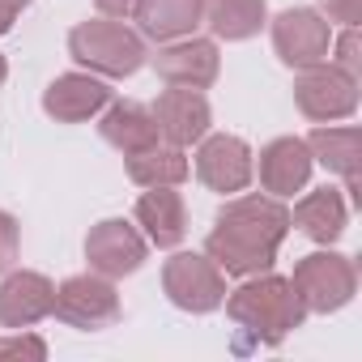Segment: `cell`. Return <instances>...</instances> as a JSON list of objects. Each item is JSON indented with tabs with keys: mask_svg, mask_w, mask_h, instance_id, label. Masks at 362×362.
<instances>
[{
	"mask_svg": "<svg viewBox=\"0 0 362 362\" xmlns=\"http://www.w3.org/2000/svg\"><path fill=\"white\" fill-rule=\"evenodd\" d=\"M286 235H290V209L281 205V197H235L214 218L205 256L230 277L269 273Z\"/></svg>",
	"mask_w": 362,
	"mask_h": 362,
	"instance_id": "1",
	"label": "cell"
},
{
	"mask_svg": "<svg viewBox=\"0 0 362 362\" xmlns=\"http://www.w3.org/2000/svg\"><path fill=\"white\" fill-rule=\"evenodd\" d=\"M222 303L235 324V354L277 349L307 320V307H303L298 290L290 286V277H273V273H252Z\"/></svg>",
	"mask_w": 362,
	"mask_h": 362,
	"instance_id": "2",
	"label": "cell"
},
{
	"mask_svg": "<svg viewBox=\"0 0 362 362\" xmlns=\"http://www.w3.org/2000/svg\"><path fill=\"white\" fill-rule=\"evenodd\" d=\"M69 56L81 69H90L94 77H132L149 60L145 35L132 30V26H124L119 18H94V22L73 26Z\"/></svg>",
	"mask_w": 362,
	"mask_h": 362,
	"instance_id": "3",
	"label": "cell"
},
{
	"mask_svg": "<svg viewBox=\"0 0 362 362\" xmlns=\"http://www.w3.org/2000/svg\"><path fill=\"white\" fill-rule=\"evenodd\" d=\"M290 286L298 290L307 315H328V311H341L354 290H358V273H354V260L349 256H337V252H311L294 264V277Z\"/></svg>",
	"mask_w": 362,
	"mask_h": 362,
	"instance_id": "4",
	"label": "cell"
},
{
	"mask_svg": "<svg viewBox=\"0 0 362 362\" xmlns=\"http://www.w3.org/2000/svg\"><path fill=\"white\" fill-rule=\"evenodd\" d=\"M162 290H166V298L179 311L205 315V311L222 307V298H226V273L209 256H201V252H175L162 264Z\"/></svg>",
	"mask_w": 362,
	"mask_h": 362,
	"instance_id": "5",
	"label": "cell"
},
{
	"mask_svg": "<svg viewBox=\"0 0 362 362\" xmlns=\"http://www.w3.org/2000/svg\"><path fill=\"white\" fill-rule=\"evenodd\" d=\"M294 103L307 119H345L358 111V77L337 69L332 60L324 64H311V69H298V81H294Z\"/></svg>",
	"mask_w": 362,
	"mask_h": 362,
	"instance_id": "6",
	"label": "cell"
},
{
	"mask_svg": "<svg viewBox=\"0 0 362 362\" xmlns=\"http://www.w3.org/2000/svg\"><path fill=\"white\" fill-rule=\"evenodd\" d=\"M52 315L64 320L69 328L98 332V328H111L119 320V294H115L111 277H103V273H77V277H69L56 290Z\"/></svg>",
	"mask_w": 362,
	"mask_h": 362,
	"instance_id": "7",
	"label": "cell"
},
{
	"mask_svg": "<svg viewBox=\"0 0 362 362\" xmlns=\"http://www.w3.org/2000/svg\"><path fill=\"white\" fill-rule=\"evenodd\" d=\"M252 149L243 136H230V132H218V136H201V149H197V179L209 188V192H222V197H235L252 184Z\"/></svg>",
	"mask_w": 362,
	"mask_h": 362,
	"instance_id": "8",
	"label": "cell"
},
{
	"mask_svg": "<svg viewBox=\"0 0 362 362\" xmlns=\"http://www.w3.org/2000/svg\"><path fill=\"white\" fill-rule=\"evenodd\" d=\"M273 47H277L281 64H290V69L324 64L328 47H332V22L320 9H286L273 22Z\"/></svg>",
	"mask_w": 362,
	"mask_h": 362,
	"instance_id": "9",
	"label": "cell"
},
{
	"mask_svg": "<svg viewBox=\"0 0 362 362\" xmlns=\"http://www.w3.org/2000/svg\"><path fill=\"white\" fill-rule=\"evenodd\" d=\"M145 252H149V239L132 222H124V218H107V222H98L86 235V260H90V269L103 273V277H111V281L136 273L145 264Z\"/></svg>",
	"mask_w": 362,
	"mask_h": 362,
	"instance_id": "10",
	"label": "cell"
},
{
	"mask_svg": "<svg viewBox=\"0 0 362 362\" xmlns=\"http://www.w3.org/2000/svg\"><path fill=\"white\" fill-rule=\"evenodd\" d=\"M153 119H158V136L170 141V145H192L209 132L214 124V111H209V98L201 90H188V86H166L158 98H153Z\"/></svg>",
	"mask_w": 362,
	"mask_h": 362,
	"instance_id": "11",
	"label": "cell"
},
{
	"mask_svg": "<svg viewBox=\"0 0 362 362\" xmlns=\"http://www.w3.org/2000/svg\"><path fill=\"white\" fill-rule=\"evenodd\" d=\"M222 56L214 39H170L153 56V73L166 86H188V90H209L218 81Z\"/></svg>",
	"mask_w": 362,
	"mask_h": 362,
	"instance_id": "12",
	"label": "cell"
},
{
	"mask_svg": "<svg viewBox=\"0 0 362 362\" xmlns=\"http://www.w3.org/2000/svg\"><path fill=\"white\" fill-rule=\"evenodd\" d=\"M56 307V286L43 273L18 269L0 281V328H35Z\"/></svg>",
	"mask_w": 362,
	"mask_h": 362,
	"instance_id": "13",
	"label": "cell"
},
{
	"mask_svg": "<svg viewBox=\"0 0 362 362\" xmlns=\"http://www.w3.org/2000/svg\"><path fill=\"white\" fill-rule=\"evenodd\" d=\"M311 166L315 158L303 136H277L260 149V188L269 197H294L298 188H307Z\"/></svg>",
	"mask_w": 362,
	"mask_h": 362,
	"instance_id": "14",
	"label": "cell"
},
{
	"mask_svg": "<svg viewBox=\"0 0 362 362\" xmlns=\"http://www.w3.org/2000/svg\"><path fill=\"white\" fill-rule=\"evenodd\" d=\"M111 103V90L94 73H64L43 90V111L60 124H81Z\"/></svg>",
	"mask_w": 362,
	"mask_h": 362,
	"instance_id": "15",
	"label": "cell"
},
{
	"mask_svg": "<svg viewBox=\"0 0 362 362\" xmlns=\"http://www.w3.org/2000/svg\"><path fill=\"white\" fill-rule=\"evenodd\" d=\"M98 128H103V141L115 145L124 158H128V153H141V149H149V145L162 141V136H158V119H153V111H149L145 103H136V98L107 103Z\"/></svg>",
	"mask_w": 362,
	"mask_h": 362,
	"instance_id": "16",
	"label": "cell"
},
{
	"mask_svg": "<svg viewBox=\"0 0 362 362\" xmlns=\"http://www.w3.org/2000/svg\"><path fill=\"white\" fill-rule=\"evenodd\" d=\"M136 226H145V239L153 247H179L188 235V209L175 188H145L136 201Z\"/></svg>",
	"mask_w": 362,
	"mask_h": 362,
	"instance_id": "17",
	"label": "cell"
},
{
	"mask_svg": "<svg viewBox=\"0 0 362 362\" xmlns=\"http://www.w3.org/2000/svg\"><path fill=\"white\" fill-rule=\"evenodd\" d=\"M307 149H311V158L320 162V166H328L332 175H341L345 179V192L354 197V201H362V192H358V149H362V132L354 128V124H345V128H315L311 136H307Z\"/></svg>",
	"mask_w": 362,
	"mask_h": 362,
	"instance_id": "18",
	"label": "cell"
},
{
	"mask_svg": "<svg viewBox=\"0 0 362 362\" xmlns=\"http://www.w3.org/2000/svg\"><path fill=\"white\" fill-rule=\"evenodd\" d=\"M290 222L315 243H337L345 235V226H349V205H345V197L337 188H315L294 205Z\"/></svg>",
	"mask_w": 362,
	"mask_h": 362,
	"instance_id": "19",
	"label": "cell"
},
{
	"mask_svg": "<svg viewBox=\"0 0 362 362\" xmlns=\"http://www.w3.org/2000/svg\"><path fill=\"white\" fill-rule=\"evenodd\" d=\"M132 18L141 22L145 39L170 43V39L192 35V26L205 18V0H136Z\"/></svg>",
	"mask_w": 362,
	"mask_h": 362,
	"instance_id": "20",
	"label": "cell"
},
{
	"mask_svg": "<svg viewBox=\"0 0 362 362\" xmlns=\"http://www.w3.org/2000/svg\"><path fill=\"white\" fill-rule=\"evenodd\" d=\"M192 175V162L184 153V145L158 141L141 153H128V179L141 188H179Z\"/></svg>",
	"mask_w": 362,
	"mask_h": 362,
	"instance_id": "21",
	"label": "cell"
},
{
	"mask_svg": "<svg viewBox=\"0 0 362 362\" xmlns=\"http://www.w3.org/2000/svg\"><path fill=\"white\" fill-rule=\"evenodd\" d=\"M264 0H205V18L209 30L226 43H243L252 35H260L264 26Z\"/></svg>",
	"mask_w": 362,
	"mask_h": 362,
	"instance_id": "22",
	"label": "cell"
},
{
	"mask_svg": "<svg viewBox=\"0 0 362 362\" xmlns=\"http://www.w3.org/2000/svg\"><path fill=\"white\" fill-rule=\"evenodd\" d=\"M0 358H30V362H43V358H47V341L22 328V337H5V341H0Z\"/></svg>",
	"mask_w": 362,
	"mask_h": 362,
	"instance_id": "23",
	"label": "cell"
},
{
	"mask_svg": "<svg viewBox=\"0 0 362 362\" xmlns=\"http://www.w3.org/2000/svg\"><path fill=\"white\" fill-rule=\"evenodd\" d=\"M18 247H22L18 218L0 209V273H9V269H13V260H18Z\"/></svg>",
	"mask_w": 362,
	"mask_h": 362,
	"instance_id": "24",
	"label": "cell"
},
{
	"mask_svg": "<svg viewBox=\"0 0 362 362\" xmlns=\"http://www.w3.org/2000/svg\"><path fill=\"white\" fill-rule=\"evenodd\" d=\"M332 64L358 77V69H362V56H358V26H345V30H341V39H337V56H332Z\"/></svg>",
	"mask_w": 362,
	"mask_h": 362,
	"instance_id": "25",
	"label": "cell"
},
{
	"mask_svg": "<svg viewBox=\"0 0 362 362\" xmlns=\"http://www.w3.org/2000/svg\"><path fill=\"white\" fill-rule=\"evenodd\" d=\"M324 18L328 22H345V26H358V18H362V0H324Z\"/></svg>",
	"mask_w": 362,
	"mask_h": 362,
	"instance_id": "26",
	"label": "cell"
},
{
	"mask_svg": "<svg viewBox=\"0 0 362 362\" xmlns=\"http://www.w3.org/2000/svg\"><path fill=\"white\" fill-rule=\"evenodd\" d=\"M94 5H98V13L103 18H132V9H136V0H94Z\"/></svg>",
	"mask_w": 362,
	"mask_h": 362,
	"instance_id": "27",
	"label": "cell"
},
{
	"mask_svg": "<svg viewBox=\"0 0 362 362\" xmlns=\"http://www.w3.org/2000/svg\"><path fill=\"white\" fill-rule=\"evenodd\" d=\"M18 13H22V5H18V0H0V35H9V30H13Z\"/></svg>",
	"mask_w": 362,
	"mask_h": 362,
	"instance_id": "28",
	"label": "cell"
},
{
	"mask_svg": "<svg viewBox=\"0 0 362 362\" xmlns=\"http://www.w3.org/2000/svg\"><path fill=\"white\" fill-rule=\"evenodd\" d=\"M5 77H9V64H5V56H0V86H5Z\"/></svg>",
	"mask_w": 362,
	"mask_h": 362,
	"instance_id": "29",
	"label": "cell"
},
{
	"mask_svg": "<svg viewBox=\"0 0 362 362\" xmlns=\"http://www.w3.org/2000/svg\"><path fill=\"white\" fill-rule=\"evenodd\" d=\"M18 5H22V9H26V5H30V0H18Z\"/></svg>",
	"mask_w": 362,
	"mask_h": 362,
	"instance_id": "30",
	"label": "cell"
}]
</instances>
